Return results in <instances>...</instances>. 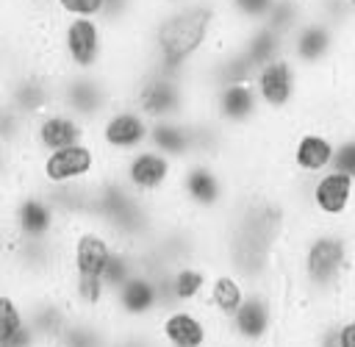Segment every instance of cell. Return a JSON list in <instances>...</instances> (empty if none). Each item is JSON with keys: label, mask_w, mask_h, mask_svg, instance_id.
I'll return each mask as SVG.
<instances>
[{"label": "cell", "mask_w": 355, "mask_h": 347, "mask_svg": "<svg viewBox=\"0 0 355 347\" xmlns=\"http://www.w3.org/2000/svg\"><path fill=\"white\" fill-rule=\"evenodd\" d=\"M200 111L230 133H247L266 122L252 81L225 83V86L200 92Z\"/></svg>", "instance_id": "obj_16"}, {"label": "cell", "mask_w": 355, "mask_h": 347, "mask_svg": "<svg viewBox=\"0 0 355 347\" xmlns=\"http://www.w3.org/2000/svg\"><path fill=\"white\" fill-rule=\"evenodd\" d=\"M247 289H250V283L241 275H236L233 269H227V266L219 264L216 272H214V278H211V286L205 291L202 308L225 328L236 316V311L241 308V303L247 297Z\"/></svg>", "instance_id": "obj_23"}, {"label": "cell", "mask_w": 355, "mask_h": 347, "mask_svg": "<svg viewBox=\"0 0 355 347\" xmlns=\"http://www.w3.org/2000/svg\"><path fill=\"white\" fill-rule=\"evenodd\" d=\"M44 347H64L61 341H53V344H44Z\"/></svg>", "instance_id": "obj_34"}, {"label": "cell", "mask_w": 355, "mask_h": 347, "mask_svg": "<svg viewBox=\"0 0 355 347\" xmlns=\"http://www.w3.org/2000/svg\"><path fill=\"white\" fill-rule=\"evenodd\" d=\"M241 194V180L227 161L191 158L180 164L172 208L197 222H219Z\"/></svg>", "instance_id": "obj_4"}, {"label": "cell", "mask_w": 355, "mask_h": 347, "mask_svg": "<svg viewBox=\"0 0 355 347\" xmlns=\"http://www.w3.org/2000/svg\"><path fill=\"white\" fill-rule=\"evenodd\" d=\"M305 11H308V17L324 22L327 28H333L336 33H341L344 42L349 36H355V25H352L347 0H308L305 3Z\"/></svg>", "instance_id": "obj_28"}, {"label": "cell", "mask_w": 355, "mask_h": 347, "mask_svg": "<svg viewBox=\"0 0 355 347\" xmlns=\"http://www.w3.org/2000/svg\"><path fill=\"white\" fill-rule=\"evenodd\" d=\"M150 144L158 147L161 153L172 155L175 161L186 164L197 158V142H194V117H180V119H158L153 122V136Z\"/></svg>", "instance_id": "obj_25"}, {"label": "cell", "mask_w": 355, "mask_h": 347, "mask_svg": "<svg viewBox=\"0 0 355 347\" xmlns=\"http://www.w3.org/2000/svg\"><path fill=\"white\" fill-rule=\"evenodd\" d=\"M111 175L125 189H130L139 200H147L155 205H172L178 175H180V161L147 144L119 161H111Z\"/></svg>", "instance_id": "obj_12"}, {"label": "cell", "mask_w": 355, "mask_h": 347, "mask_svg": "<svg viewBox=\"0 0 355 347\" xmlns=\"http://www.w3.org/2000/svg\"><path fill=\"white\" fill-rule=\"evenodd\" d=\"M0 105L36 119L58 105V75L44 64H19L0 69Z\"/></svg>", "instance_id": "obj_14"}, {"label": "cell", "mask_w": 355, "mask_h": 347, "mask_svg": "<svg viewBox=\"0 0 355 347\" xmlns=\"http://www.w3.org/2000/svg\"><path fill=\"white\" fill-rule=\"evenodd\" d=\"M338 122L316 119V117H297L277 125V164L280 175L286 180L313 178L324 169L336 167L338 155V139H341Z\"/></svg>", "instance_id": "obj_5"}, {"label": "cell", "mask_w": 355, "mask_h": 347, "mask_svg": "<svg viewBox=\"0 0 355 347\" xmlns=\"http://www.w3.org/2000/svg\"><path fill=\"white\" fill-rule=\"evenodd\" d=\"M286 283L283 278L252 283L236 316L225 325V339L241 347H280L286 325Z\"/></svg>", "instance_id": "obj_8"}, {"label": "cell", "mask_w": 355, "mask_h": 347, "mask_svg": "<svg viewBox=\"0 0 355 347\" xmlns=\"http://www.w3.org/2000/svg\"><path fill=\"white\" fill-rule=\"evenodd\" d=\"M216 266L219 264L214 258H191V261H180V264L150 269L155 275V280H158L164 308H172V305H202Z\"/></svg>", "instance_id": "obj_21"}, {"label": "cell", "mask_w": 355, "mask_h": 347, "mask_svg": "<svg viewBox=\"0 0 355 347\" xmlns=\"http://www.w3.org/2000/svg\"><path fill=\"white\" fill-rule=\"evenodd\" d=\"M178 3H186V0H153V6H178Z\"/></svg>", "instance_id": "obj_31"}, {"label": "cell", "mask_w": 355, "mask_h": 347, "mask_svg": "<svg viewBox=\"0 0 355 347\" xmlns=\"http://www.w3.org/2000/svg\"><path fill=\"white\" fill-rule=\"evenodd\" d=\"M352 269L355 225H294L280 266L288 311H338Z\"/></svg>", "instance_id": "obj_1"}, {"label": "cell", "mask_w": 355, "mask_h": 347, "mask_svg": "<svg viewBox=\"0 0 355 347\" xmlns=\"http://www.w3.org/2000/svg\"><path fill=\"white\" fill-rule=\"evenodd\" d=\"M164 311L161 289L158 280L150 269L133 272L125 283H119L108 300L103 314L116 325V328H139V325H153L155 316Z\"/></svg>", "instance_id": "obj_17"}, {"label": "cell", "mask_w": 355, "mask_h": 347, "mask_svg": "<svg viewBox=\"0 0 355 347\" xmlns=\"http://www.w3.org/2000/svg\"><path fill=\"white\" fill-rule=\"evenodd\" d=\"M116 336V325L103 311H75L67 325L61 344L64 347H111Z\"/></svg>", "instance_id": "obj_26"}, {"label": "cell", "mask_w": 355, "mask_h": 347, "mask_svg": "<svg viewBox=\"0 0 355 347\" xmlns=\"http://www.w3.org/2000/svg\"><path fill=\"white\" fill-rule=\"evenodd\" d=\"M116 53V33L94 17H50L42 61L55 75L108 72Z\"/></svg>", "instance_id": "obj_3"}, {"label": "cell", "mask_w": 355, "mask_h": 347, "mask_svg": "<svg viewBox=\"0 0 355 347\" xmlns=\"http://www.w3.org/2000/svg\"><path fill=\"white\" fill-rule=\"evenodd\" d=\"M3 236L14 239H53L69 225L64 208L42 189L19 186L14 192H0Z\"/></svg>", "instance_id": "obj_11"}, {"label": "cell", "mask_w": 355, "mask_h": 347, "mask_svg": "<svg viewBox=\"0 0 355 347\" xmlns=\"http://www.w3.org/2000/svg\"><path fill=\"white\" fill-rule=\"evenodd\" d=\"M25 169H28L25 172L28 186L42 189L47 194H67V192H78L100 183L108 175L111 161L100 153L94 142H83L75 147L33 153L28 155Z\"/></svg>", "instance_id": "obj_7"}, {"label": "cell", "mask_w": 355, "mask_h": 347, "mask_svg": "<svg viewBox=\"0 0 355 347\" xmlns=\"http://www.w3.org/2000/svg\"><path fill=\"white\" fill-rule=\"evenodd\" d=\"M125 100L136 103L153 122L194 117L200 111V92L194 86V78L180 75V72L155 69L147 64L130 81Z\"/></svg>", "instance_id": "obj_10"}, {"label": "cell", "mask_w": 355, "mask_h": 347, "mask_svg": "<svg viewBox=\"0 0 355 347\" xmlns=\"http://www.w3.org/2000/svg\"><path fill=\"white\" fill-rule=\"evenodd\" d=\"M252 83L266 122H288L300 117V105L305 97V75L288 53L263 61L255 69Z\"/></svg>", "instance_id": "obj_13"}, {"label": "cell", "mask_w": 355, "mask_h": 347, "mask_svg": "<svg viewBox=\"0 0 355 347\" xmlns=\"http://www.w3.org/2000/svg\"><path fill=\"white\" fill-rule=\"evenodd\" d=\"M288 197L294 225H355V175L347 169L288 180Z\"/></svg>", "instance_id": "obj_6"}, {"label": "cell", "mask_w": 355, "mask_h": 347, "mask_svg": "<svg viewBox=\"0 0 355 347\" xmlns=\"http://www.w3.org/2000/svg\"><path fill=\"white\" fill-rule=\"evenodd\" d=\"M0 347H44L25 319L19 291L0 283Z\"/></svg>", "instance_id": "obj_24"}, {"label": "cell", "mask_w": 355, "mask_h": 347, "mask_svg": "<svg viewBox=\"0 0 355 347\" xmlns=\"http://www.w3.org/2000/svg\"><path fill=\"white\" fill-rule=\"evenodd\" d=\"M122 100V89L111 72H72L58 75V105L94 125L108 108Z\"/></svg>", "instance_id": "obj_18"}, {"label": "cell", "mask_w": 355, "mask_h": 347, "mask_svg": "<svg viewBox=\"0 0 355 347\" xmlns=\"http://www.w3.org/2000/svg\"><path fill=\"white\" fill-rule=\"evenodd\" d=\"M83 142H92V125L61 105L47 108L31 122V155L61 150V147H75Z\"/></svg>", "instance_id": "obj_22"}, {"label": "cell", "mask_w": 355, "mask_h": 347, "mask_svg": "<svg viewBox=\"0 0 355 347\" xmlns=\"http://www.w3.org/2000/svg\"><path fill=\"white\" fill-rule=\"evenodd\" d=\"M275 6H277V0H222L225 19H227L233 33H241L247 28L261 25L272 14Z\"/></svg>", "instance_id": "obj_27"}, {"label": "cell", "mask_w": 355, "mask_h": 347, "mask_svg": "<svg viewBox=\"0 0 355 347\" xmlns=\"http://www.w3.org/2000/svg\"><path fill=\"white\" fill-rule=\"evenodd\" d=\"M219 347H241V344H236V341H227V339H225V341H222Z\"/></svg>", "instance_id": "obj_33"}, {"label": "cell", "mask_w": 355, "mask_h": 347, "mask_svg": "<svg viewBox=\"0 0 355 347\" xmlns=\"http://www.w3.org/2000/svg\"><path fill=\"white\" fill-rule=\"evenodd\" d=\"M111 347H161V341L153 325H139V328H116Z\"/></svg>", "instance_id": "obj_30"}, {"label": "cell", "mask_w": 355, "mask_h": 347, "mask_svg": "<svg viewBox=\"0 0 355 347\" xmlns=\"http://www.w3.org/2000/svg\"><path fill=\"white\" fill-rule=\"evenodd\" d=\"M64 242V280L61 291L75 311H103L108 300V266L116 242L92 219H72L61 236Z\"/></svg>", "instance_id": "obj_2"}, {"label": "cell", "mask_w": 355, "mask_h": 347, "mask_svg": "<svg viewBox=\"0 0 355 347\" xmlns=\"http://www.w3.org/2000/svg\"><path fill=\"white\" fill-rule=\"evenodd\" d=\"M153 330L161 347H219L225 341V328L202 305H172L164 308Z\"/></svg>", "instance_id": "obj_19"}, {"label": "cell", "mask_w": 355, "mask_h": 347, "mask_svg": "<svg viewBox=\"0 0 355 347\" xmlns=\"http://www.w3.org/2000/svg\"><path fill=\"white\" fill-rule=\"evenodd\" d=\"M347 8H349V17H352V25H355V0H347Z\"/></svg>", "instance_id": "obj_32"}, {"label": "cell", "mask_w": 355, "mask_h": 347, "mask_svg": "<svg viewBox=\"0 0 355 347\" xmlns=\"http://www.w3.org/2000/svg\"><path fill=\"white\" fill-rule=\"evenodd\" d=\"M341 47H344V36L341 33H336L324 22H319V19L305 14V19L291 31L286 53L302 69V75L319 78V75H330L336 69Z\"/></svg>", "instance_id": "obj_20"}, {"label": "cell", "mask_w": 355, "mask_h": 347, "mask_svg": "<svg viewBox=\"0 0 355 347\" xmlns=\"http://www.w3.org/2000/svg\"><path fill=\"white\" fill-rule=\"evenodd\" d=\"M153 119L130 100H119L92 125V142L108 161H119L150 144Z\"/></svg>", "instance_id": "obj_15"}, {"label": "cell", "mask_w": 355, "mask_h": 347, "mask_svg": "<svg viewBox=\"0 0 355 347\" xmlns=\"http://www.w3.org/2000/svg\"><path fill=\"white\" fill-rule=\"evenodd\" d=\"M50 17H94L100 19L105 11V0H42Z\"/></svg>", "instance_id": "obj_29"}, {"label": "cell", "mask_w": 355, "mask_h": 347, "mask_svg": "<svg viewBox=\"0 0 355 347\" xmlns=\"http://www.w3.org/2000/svg\"><path fill=\"white\" fill-rule=\"evenodd\" d=\"M61 236H53V239L0 236L3 280L22 289H61V280H64Z\"/></svg>", "instance_id": "obj_9"}]
</instances>
